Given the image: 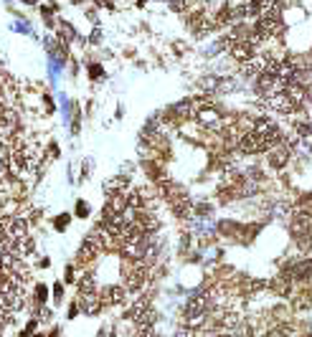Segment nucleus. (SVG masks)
<instances>
[{
    "label": "nucleus",
    "instance_id": "obj_1",
    "mask_svg": "<svg viewBox=\"0 0 312 337\" xmlns=\"http://www.w3.org/2000/svg\"><path fill=\"white\" fill-rule=\"evenodd\" d=\"M238 150L244 155H259V152H269V145L256 132H244L241 139H238Z\"/></svg>",
    "mask_w": 312,
    "mask_h": 337
},
{
    "label": "nucleus",
    "instance_id": "obj_2",
    "mask_svg": "<svg viewBox=\"0 0 312 337\" xmlns=\"http://www.w3.org/2000/svg\"><path fill=\"white\" fill-rule=\"evenodd\" d=\"M196 119H198V122H201V125H203L206 130H224V127H221V117H219V114H216V112H213L211 107L201 109Z\"/></svg>",
    "mask_w": 312,
    "mask_h": 337
},
{
    "label": "nucleus",
    "instance_id": "obj_3",
    "mask_svg": "<svg viewBox=\"0 0 312 337\" xmlns=\"http://www.w3.org/2000/svg\"><path fill=\"white\" fill-rule=\"evenodd\" d=\"M290 145H277V147H272L269 150V160H272V165L274 167H284L287 162H290Z\"/></svg>",
    "mask_w": 312,
    "mask_h": 337
},
{
    "label": "nucleus",
    "instance_id": "obj_4",
    "mask_svg": "<svg viewBox=\"0 0 312 337\" xmlns=\"http://www.w3.org/2000/svg\"><path fill=\"white\" fill-rule=\"evenodd\" d=\"M102 299L109 302V304H119V302L125 299V289H122V286H109V289L102 294Z\"/></svg>",
    "mask_w": 312,
    "mask_h": 337
},
{
    "label": "nucleus",
    "instance_id": "obj_5",
    "mask_svg": "<svg viewBox=\"0 0 312 337\" xmlns=\"http://www.w3.org/2000/svg\"><path fill=\"white\" fill-rule=\"evenodd\" d=\"M81 307H84L86 312H97V307H99V297H97L94 292H81Z\"/></svg>",
    "mask_w": 312,
    "mask_h": 337
}]
</instances>
